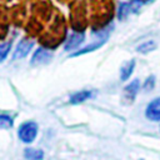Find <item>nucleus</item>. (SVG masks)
Listing matches in <instances>:
<instances>
[{"mask_svg":"<svg viewBox=\"0 0 160 160\" xmlns=\"http://www.w3.org/2000/svg\"><path fill=\"white\" fill-rule=\"evenodd\" d=\"M82 40H84V34H82V32H72V34L68 38V40L65 41L64 49H65L66 51H70V50L78 48V46L82 42Z\"/></svg>","mask_w":160,"mask_h":160,"instance_id":"nucleus-6","label":"nucleus"},{"mask_svg":"<svg viewBox=\"0 0 160 160\" xmlns=\"http://www.w3.org/2000/svg\"><path fill=\"white\" fill-rule=\"evenodd\" d=\"M52 59V52L44 49V48H39L32 58H31V65H42V64H48L50 60Z\"/></svg>","mask_w":160,"mask_h":160,"instance_id":"nucleus-4","label":"nucleus"},{"mask_svg":"<svg viewBox=\"0 0 160 160\" xmlns=\"http://www.w3.org/2000/svg\"><path fill=\"white\" fill-rule=\"evenodd\" d=\"M10 49H11V42H1L0 44V62L2 60H5Z\"/></svg>","mask_w":160,"mask_h":160,"instance_id":"nucleus-12","label":"nucleus"},{"mask_svg":"<svg viewBox=\"0 0 160 160\" xmlns=\"http://www.w3.org/2000/svg\"><path fill=\"white\" fill-rule=\"evenodd\" d=\"M141 1V4H148V2H151L152 0H140Z\"/></svg>","mask_w":160,"mask_h":160,"instance_id":"nucleus-15","label":"nucleus"},{"mask_svg":"<svg viewBox=\"0 0 160 160\" xmlns=\"http://www.w3.org/2000/svg\"><path fill=\"white\" fill-rule=\"evenodd\" d=\"M145 116L150 121H160V96L152 99L146 105Z\"/></svg>","mask_w":160,"mask_h":160,"instance_id":"nucleus-2","label":"nucleus"},{"mask_svg":"<svg viewBox=\"0 0 160 160\" xmlns=\"http://www.w3.org/2000/svg\"><path fill=\"white\" fill-rule=\"evenodd\" d=\"M154 86H155V76H154V75H150V76L145 80V82H144V89H145L146 91H151V90L154 89Z\"/></svg>","mask_w":160,"mask_h":160,"instance_id":"nucleus-14","label":"nucleus"},{"mask_svg":"<svg viewBox=\"0 0 160 160\" xmlns=\"http://www.w3.org/2000/svg\"><path fill=\"white\" fill-rule=\"evenodd\" d=\"M139 90H140V81H139V79H135V80H132L130 84H128L124 88V96H125V99L131 102L136 98Z\"/></svg>","mask_w":160,"mask_h":160,"instance_id":"nucleus-5","label":"nucleus"},{"mask_svg":"<svg viewBox=\"0 0 160 160\" xmlns=\"http://www.w3.org/2000/svg\"><path fill=\"white\" fill-rule=\"evenodd\" d=\"M155 49H156V42L154 40H148V41L140 44L136 48V51L140 52V54H149V52L154 51Z\"/></svg>","mask_w":160,"mask_h":160,"instance_id":"nucleus-10","label":"nucleus"},{"mask_svg":"<svg viewBox=\"0 0 160 160\" xmlns=\"http://www.w3.org/2000/svg\"><path fill=\"white\" fill-rule=\"evenodd\" d=\"M32 45H34V41L29 40V39H22V40L18 44L16 49L14 50L12 60H18V59H22V58H25V56L30 52Z\"/></svg>","mask_w":160,"mask_h":160,"instance_id":"nucleus-3","label":"nucleus"},{"mask_svg":"<svg viewBox=\"0 0 160 160\" xmlns=\"http://www.w3.org/2000/svg\"><path fill=\"white\" fill-rule=\"evenodd\" d=\"M24 156H25L26 160H42L44 152L41 150H38V149L26 148L25 151H24Z\"/></svg>","mask_w":160,"mask_h":160,"instance_id":"nucleus-9","label":"nucleus"},{"mask_svg":"<svg viewBox=\"0 0 160 160\" xmlns=\"http://www.w3.org/2000/svg\"><path fill=\"white\" fill-rule=\"evenodd\" d=\"M106 40L105 39H102L101 41H98V42H94L92 45H89V46H86V48H84L82 50H80V51H76L72 56H78V55H82V54H86V52H89V51H92V50H96V49H99L100 46H102V44L105 42Z\"/></svg>","mask_w":160,"mask_h":160,"instance_id":"nucleus-11","label":"nucleus"},{"mask_svg":"<svg viewBox=\"0 0 160 160\" xmlns=\"http://www.w3.org/2000/svg\"><path fill=\"white\" fill-rule=\"evenodd\" d=\"M159 130H160V128H159Z\"/></svg>","mask_w":160,"mask_h":160,"instance_id":"nucleus-16","label":"nucleus"},{"mask_svg":"<svg viewBox=\"0 0 160 160\" xmlns=\"http://www.w3.org/2000/svg\"><path fill=\"white\" fill-rule=\"evenodd\" d=\"M18 135L21 141L24 142H31L35 140L38 135V125L34 121H25L20 125Z\"/></svg>","mask_w":160,"mask_h":160,"instance_id":"nucleus-1","label":"nucleus"},{"mask_svg":"<svg viewBox=\"0 0 160 160\" xmlns=\"http://www.w3.org/2000/svg\"><path fill=\"white\" fill-rule=\"evenodd\" d=\"M134 69H135V60H129V61L124 62L122 66L120 68V79L122 81L128 80L131 76Z\"/></svg>","mask_w":160,"mask_h":160,"instance_id":"nucleus-7","label":"nucleus"},{"mask_svg":"<svg viewBox=\"0 0 160 160\" xmlns=\"http://www.w3.org/2000/svg\"><path fill=\"white\" fill-rule=\"evenodd\" d=\"M11 126H12V119L9 115L1 114L0 115V128L8 129V128H11Z\"/></svg>","mask_w":160,"mask_h":160,"instance_id":"nucleus-13","label":"nucleus"},{"mask_svg":"<svg viewBox=\"0 0 160 160\" xmlns=\"http://www.w3.org/2000/svg\"><path fill=\"white\" fill-rule=\"evenodd\" d=\"M91 96H92V92L90 90H80V91L71 95L70 102L71 104H80V102H84L85 100H88Z\"/></svg>","mask_w":160,"mask_h":160,"instance_id":"nucleus-8","label":"nucleus"}]
</instances>
